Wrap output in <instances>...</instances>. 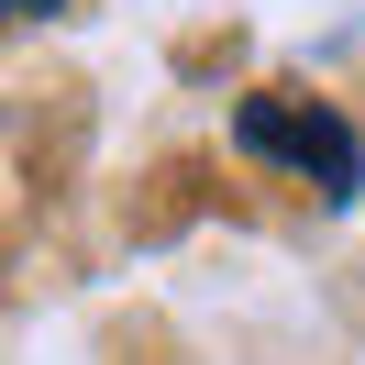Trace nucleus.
I'll use <instances>...</instances> for the list:
<instances>
[{
    "label": "nucleus",
    "instance_id": "nucleus-1",
    "mask_svg": "<svg viewBox=\"0 0 365 365\" xmlns=\"http://www.w3.org/2000/svg\"><path fill=\"white\" fill-rule=\"evenodd\" d=\"M232 133L255 144V155H288L299 178L321 188V200H343V188L365 178V144H354V122H332L321 100H244V122Z\"/></svg>",
    "mask_w": 365,
    "mask_h": 365
}]
</instances>
